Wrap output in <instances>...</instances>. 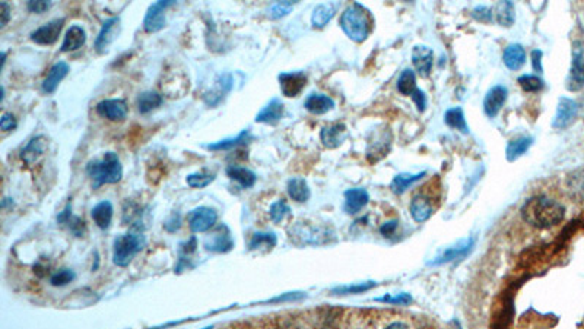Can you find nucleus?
I'll use <instances>...</instances> for the list:
<instances>
[{"instance_id":"f257e3e1","label":"nucleus","mask_w":584,"mask_h":329,"mask_svg":"<svg viewBox=\"0 0 584 329\" xmlns=\"http://www.w3.org/2000/svg\"><path fill=\"white\" fill-rule=\"evenodd\" d=\"M521 218L525 221L536 228H550L556 224H560L564 217L565 210L564 206L551 198L546 197H535L526 201L521 206Z\"/></svg>"},{"instance_id":"f03ea898","label":"nucleus","mask_w":584,"mask_h":329,"mask_svg":"<svg viewBox=\"0 0 584 329\" xmlns=\"http://www.w3.org/2000/svg\"><path fill=\"white\" fill-rule=\"evenodd\" d=\"M343 32L355 43H363L368 39L372 27V19L368 10L359 3L348 6L341 17Z\"/></svg>"},{"instance_id":"7ed1b4c3","label":"nucleus","mask_w":584,"mask_h":329,"mask_svg":"<svg viewBox=\"0 0 584 329\" xmlns=\"http://www.w3.org/2000/svg\"><path fill=\"white\" fill-rule=\"evenodd\" d=\"M86 173L92 179L94 188L103 185H114L123 177V166L117 154L107 152L99 160H92L86 166Z\"/></svg>"},{"instance_id":"20e7f679","label":"nucleus","mask_w":584,"mask_h":329,"mask_svg":"<svg viewBox=\"0 0 584 329\" xmlns=\"http://www.w3.org/2000/svg\"><path fill=\"white\" fill-rule=\"evenodd\" d=\"M146 245V239L141 233H128L119 236L113 246V262L117 266H128L134 256L138 255Z\"/></svg>"},{"instance_id":"39448f33","label":"nucleus","mask_w":584,"mask_h":329,"mask_svg":"<svg viewBox=\"0 0 584 329\" xmlns=\"http://www.w3.org/2000/svg\"><path fill=\"white\" fill-rule=\"evenodd\" d=\"M172 0H159L148 8L146 15L143 18V30L149 34H154L165 27V10L172 6Z\"/></svg>"},{"instance_id":"423d86ee","label":"nucleus","mask_w":584,"mask_h":329,"mask_svg":"<svg viewBox=\"0 0 584 329\" xmlns=\"http://www.w3.org/2000/svg\"><path fill=\"white\" fill-rule=\"evenodd\" d=\"M120 31H121V21H120L119 17L107 19L103 23V27H101V30H99L97 39H95L94 46H95L97 53H99V54L107 53L108 47L116 41Z\"/></svg>"},{"instance_id":"0eeeda50","label":"nucleus","mask_w":584,"mask_h":329,"mask_svg":"<svg viewBox=\"0 0 584 329\" xmlns=\"http://www.w3.org/2000/svg\"><path fill=\"white\" fill-rule=\"evenodd\" d=\"M218 221V214L209 206H199L189 215V226L193 233H206L214 228Z\"/></svg>"},{"instance_id":"6e6552de","label":"nucleus","mask_w":584,"mask_h":329,"mask_svg":"<svg viewBox=\"0 0 584 329\" xmlns=\"http://www.w3.org/2000/svg\"><path fill=\"white\" fill-rule=\"evenodd\" d=\"M584 87V52L580 43L574 44L573 62L567 78V88L570 91H578Z\"/></svg>"},{"instance_id":"1a4fd4ad","label":"nucleus","mask_w":584,"mask_h":329,"mask_svg":"<svg viewBox=\"0 0 584 329\" xmlns=\"http://www.w3.org/2000/svg\"><path fill=\"white\" fill-rule=\"evenodd\" d=\"M63 26H65L63 18L50 21L31 32V40L35 44H40V46H52L59 40L60 32L61 30H63Z\"/></svg>"},{"instance_id":"9d476101","label":"nucleus","mask_w":584,"mask_h":329,"mask_svg":"<svg viewBox=\"0 0 584 329\" xmlns=\"http://www.w3.org/2000/svg\"><path fill=\"white\" fill-rule=\"evenodd\" d=\"M278 81L282 94L288 99H292V97L300 95L305 88L307 75L304 72H282L278 77Z\"/></svg>"},{"instance_id":"9b49d317","label":"nucleus","mask_w":584,"mask_h":329,"mask_svg":"<svg viewBox=\"0 0 584 329\" xmlns=\"http://www.w3.org/2000/svg\"><path fill=\"white\" fill-rule=\"evenodd\" d=\"M97 113L111 121H123L128 117L129 107L124 100L120 99H108L99 101L95 107Z\"/></svg>"},{"instance_id":"f8f14e48","label":"nucleus","mask_w":584,"mask_h":329,"mask_svg":"<svg viewBox=\"0 0 584 329\" xmlns=\"http://www.w3.org/2000/svg\"><path fill=\"white\" fill-rule=\"evenodd\" d=\"M577 114H578V104L574 100L563 97V99H560V101H558L556 114L552 120V126L555 129H564L568 125L573 123Z\"/></svg>"},{"instance_id":"ddd939ff","label":"nucleus","mask_w":584,"mask_h":329,"mask_svg":"<svg viewBox=\"0 0 584 329\" xmlns=\"http://www.w3.org/2000/svg\"><path fill=\"white\" fill-rule=\"evenodd\" d=\"M205 248L210 252L227 253L234 248V240L231 237V231L227 226H219L210 237L205 241Z\"/></svg>"},{"instance_id":"4468645a","label":"nucleus","mask_w":584,"mask_h":329,"mask_svg":"<svg viewBox=\"0 0 584 329\" xmlns=\"http://www.w3.org/2000/svg\"><path fill=\"white\" fill-rule=\"evenodd\" d=\"M285 113L283 103L279 99H272L256 116L257 123H265L275 126L282 120Z\"/></svg>"},{"instance_id":"2eb2a0df","label":"nucleus","mask_w":584,"mask_h":329,"mask_svg":"<svg viewBox=\"0 0 584 329\" xmlns=\"http://www.w3.org/2000/svg\"><path fill=\"white\" fill-rule=\"evenodd\" d=\"M507 94L508 91L503 85H495L488 91L485 100H483V110H485L488 117H495L500 113V110L507 100Z\"/></svg>"},{"instance_id":"dca6fc26","label":"nucleus","mask_w":584,"mask_h":329,"mask_svg":"<svg viewBox=\"0 0 584 329\" xmlns=\"http://www.w3.org/2000/svg\"><path fill=\"white\" fill-rule=\"evenodd\" d=\"M348 137V130L343 123H333L329 126H325L320 132V139L326 148H338L343 143V141Z\"/></svg>"},{"instance_id":"f3484780","label":"nucleus","mask_w":584,"mask_h":329,"mask_svg":"<svg viewBox=\"0 0 584 329\" xmlns=\"http://www.w3.org/2000/svg\"><path fill=\"white\" fill-rule=\"evenodd\" d=\"M69 72H70V68H69V65L66 62H57V63H54L52 66V69L48 70L46 79L43 81V85H41L43 92H46V94H53L57 90L60 82L68 77Z\"/></svg>"},{"instance_id":"a211bd4d","label":"nucleus","mask_w":584,"mask_h":329,"mask_svg":"<svg viewBox=\"0 0 584 329\" xmlns=\"http://www.w3.org/2000/svg\"><path fill=\"white\" fill-rule=\"evenodd\" d=\"M46 150H47V139L41 135L35 137L27 145H25V148L21 151V160L28 166L37 164L40 158L44 155Z\"/></svg>"},{"instance_id":"6ab92c4d","label":"nucleus","mask_w":584,"mask_h":329,"mask_svg":"<svg viewBox=\"0 0 584 329\" xmlns=\"http://www.w3.org/2000/svg\"><path fill=\"white\" fill-rule=\"evenodd\" d=\"M432 60L434 54L430 47L425 46H415L412 50V62L421 77H428L432 69Z\"/></svg>"},{"instance_id":"aec40b11","label":"nucleus","mask_w":584,"mask_h":329,"mask_svg":"<svg viewBox=\"0 0 584 329\" xmlns=\"http://www.w3.org/2000/svg\"><path fill=\"white\" fill-rule=\"evenodd\" d=\"M86 43V32L81 26H72L66 34L63 43L60 46V52L63 53H69V52H74L78 50V48L83 47Z\"/></svg>"},{"instance_id":"412c9836","label":"nucleus","mask_w":584,"mask_h":329,"mask_svg":"<svg viewBox=\"0 0 584 329\" xmlns=\"http://www.w3.org/2000/svg\"><path fill=\"white\" fill-rule=\"evenodd\" d=\"M368 203V193L365 189H350L345 192V211L348 214H356Z\"/></svg>"},{"instance_id":"4be33fe9","label":"nucleus","mask_w":584,"mask_h":329,"mask_svg":"<svg viewBox=\"0 0 584 329\" xmlns=\"http://www.w3.org/2000/svg\"><path fill=\"white\" fill-rule=\"evenodd\" d=\"M231 88H232V77L230 75V73H225V75H221L217 79L215 87L212 88V91H210L206 95V99H205L206 103L209 106H217V104H219L222 101L223 97H225L231 91Z\"/></svg>"},{"instance_id":"5701e85b","label":"nucleus","mask_w":584,"mask_h":329,"mask_svg":"<svg viewBox=\"0 0 584 329\" xmlns=\"http://www.w3.org/2000/svg\"><path fill=\"white\" fill-rule=\"evenodd\" d=\"M304 107L307 108V112H310L312 114L320 116L330 112V110L334 107V101L325 94H312L307 97Z\"/></svg>"},{"instance_id":"b1692460","label":"nucleus","mask_w":584,"mask_h":329,"mask_svg":"<svg viewBox=\"0 0 584 329\" xmlns=\"http://www.w3.org/2000/svg\"><path fill=\"white\" fill-rule=\"evenodd\" d=\"M503 60H504V65L512 70H518L523 68V65L526 63V52L523 46L520 44L508 46L504 50Z\"/></svg>"},{"instance_id":"393cba45","label":"nucleus","mask_w":584,"mask_h":329,"mask_svg":"<svg viewBox=\"0 0 584 329\" xmlns=\"http://www.w3.org/2000/svg\"><path fill=\"white\" fill-rule=\"evenodd\" d=\"M113 214H114V208L108 201H101L92 208L94 223L101 230H107L111 226V221H113Z\"/></svg>"},{"instance_id":"a878e982","label":"nucleus","mask_w":584,"mask_h":329,"mask_svg":"<svg viewBox=\"0 0 584 329\" xmlns=\"http://www.w3.org/2000/svg\"><path fill=\"white\" fill-rule=\"evenodd\" d=\"M492 21L499 22L501 27H512L514 23V5L512 2H499L494 5Z\"/></svg>"},{"instance_id":"bb28decb","label":"nucleus","mask_w":584,"mask_h":329,"mask_svg":"<svg viewBox=\"0 0 584 329\" xmlns=\"http://www.w3.org/2000/svg\"><path fill=\"white\" fill-rule=\"evenodd\" d=\"M248 141H252L250 130L244 129L235 138H227V139H222V141H218V142H214V143H209V145H206V148L210 150V151H228V150H232V148H237V146H240V145L247 143Z\"/></svg>"},{"instance_id":"cd10ccee","label":"nucleus","mask_w":584,"mask_h":329,"mask_svg":"<svg viewBox=\"0 0 584 329\" xmlns=\"http://www.w3.org/2000/svg\"><path fill=\"white\" fill-rule=\"evenodd\" d=\"M411 214L415 221L424 223L431 217L432 214V203L431 201L424 197V195H416V197L411 202Z\"/></svg>"},{"instance_id":"c85d7f7f","label":"nucleus","mask_w":584,"mask_h":329,"mask_svg":"<svg viewBox=\"0 0 584 329\" xmlns=\"http://www.w3.org/2000/svg\"><path fill=\"white\" fill-rule=\"evenodd\" d=\"M227 175H228V177H231L232 180L239 181L240 185H241L244 189H250V188H253V186L256 185V181H257V176L252 172V170H248V168H245V167L235 166V164L228 166V168H227Z\"/></svg>"},{"instance_id":"c756f323","label":"nucleus","mask_w":584,"mask_h":329,"mask_svg":"<svg viewBox=\"0 0 584 329\" xmlns=\"http://www.w3.org/2000/svg\"><path fill=\"white\" fill-rule=\"evenodd\" d=\"M163 103H164L163 95L155 91H145L139 94L138 100H136V106H138V112L141 114L151 113L152 110L158 108Z\"/></svg>"},{"instance_id":"7c9ffc66","label":"nucleus","mask_w":584,"mask_h":329,"mask_svg":"<svg viewBox=\"0 0 584 329\" xmlns=\"http://www.w3.org/2000/svg\"><path fill=\"white\" fill-rule=\"evenodd\" d=\"M336 14V5L334 3H321L317 5L313 10L312 23L314 28H323L330 22V19Z\"/></svg>"},{"instance_id":"2f4dec72","label":"nucleus","mask_w":584,"mask_h":329,"mask_svg":"<svg viewBox=\"0 0 584 329\" xmlns=\"http://www.w3.org/2000/svg\"><path fill=\"white\" fill-rule=\"evenodd\" d=\"M287 190H288L290 197L294 201L300 202V203L307 202L308 198H310V188L307 185V181L304 179H301V177H294V179H291L288 181Z\"/></svg>"},{"instance_id":"473e14b6","label":"nucleus","mask_w":584,"mask_h":329,"mask_svg":"<svg viewBox=\"0 0 584 329\" xmlns=\"http://www.w3.org/2000/svg\"><path fill=\"white\" fill-rule=\"evenodd\" d=\"M276 235L275 233H254L248 241V250H272L276 246Z\"/></svg>"},{"instance_id":"72a5a7b5","label":"nucleus","mask_w":584,"mask_h":329,"mask_svg":"<svg viewBox=\"0 0 584 329\" xmlns=\"http://www.w3.org/2000/svg\"><path fill=\"white\" fill-rule=\"evenodd\" d=\"M532 142H533V138H530V137H520L517 139H513V141L508 142V145H507V158H508V160H510V161L517 160L518 157L523 155L530 148Z\"/></svg>"},{"instance_id":"f704fd0d","label":"nucleus","mask_w":584,"mask_h":329,"mask_svg":"<svg viewBox=\"0 0 584 329\" xmlns=\"http://www.w3.org/2000/svg\"><path fill=\"white\" fill-rule=\"evenodd\" d=\"M444 121L445 125H449L450 128L461 130L462 133H467V123H466L463 110L461 107H453L450 110H447L444 114Z\"/></svg>"},{"instance_id":"c9c22d12","label":"nucleus","mask_w":584,"mask_h":329,"mask_svg":"<svg viewBox=\"0 0 584 329\" xmlns=\"http://www.w3.org/2000/svg\"><path fill=\"white\" fill-rule=\"evenodd\" d=\"M397 90L401 91V94L407 97H412L419 90L416 87V77L412 69H405L402 72L399 81H397Z\"/></svg>"},{"instance_id":"e433bc0d","label":"nucleus","mask_w":584,"mask_h":329,"mask_svg":"<svg viewBox=\"0 0 584 329\" xmlns=\"http://www.w3.org/2000/svg\"><path fill=\"white\" fill-rule=\"evenodd\" d=\"M424 176H425V173H418V175L403 173V175H399V176H396L393 179L390 188L394 193H403L409 186L414 185L415 181H418L421 177H424Z\"/></svg>"},{"instance_id":"4c0bfd02","label":"nucleus","mask_w":584,"mask_h":329,"mask_svg":"<svg viewBox=\"0 0 584 329\" xmlns=\"http://www.w3.org/2000/svg\"><path fill=\"white\" fill-rule=\"evenodd\" d=\"M290 206L287 205V202H285L283 199H281V201H276V202H273L272 205H270V210H269V215H270V219L275 224H279L282 219L287 217L288 214H290Z\"/></svg>"},{"instance_id":"58836bf2","label":"nucleus","mask_w":584,"mask_h":329,"mask_svg":"<svg viewBox=\"0 0 584 329\" xmlns=\"http://www.w3.org/2000/svg\"><path fill=\"white\" fill-rule=\"evenodd\" d=\"M214 180H215V175H209V173H203V172L189 175V176H188V179H185V181H188V185H189L190 188H196V189L206 188V186H209L210 183H212Z\"/></svg>"},{"instance_id":"ea45409f","label":"nucleus","mask_w":584,"mask_h":329,"mask_svg":"<svg viewBox=\"0 0 584 329\" xmlns=\"http://www.w3.org/2000/svg\"><path fill=\"white\" fill-rule=\"evenodd\" d=\"M518 83L526 92H539L541 90H543V81L535 75L520 77Z\"/></svg>"},{"instance_id":"a19ab883","label":"nucleus","mask_w":584,"mask_h":329,"mask_svg":"<svg viewBox=\"0 0 584 329\" xmlns=\"http://www.w3.org/2000/svg\"><path fill=\"white\" fill-rule=\"evenodd\" d=\"M74 272L72 270H60L57 272H54L50 278V284L53 287H65L68 284H70L74 279Z\"/></svg>"},{"instance_id":"79ce46f5","label":"nucleus","mask_w":584,"mask_h":329,"mask_svg":"<svg viewBox=\"0 0 584 329\" xmlns=\"http://www.w3.org/2000/svg\"><path fill=\"white\" fill-rule=\"evenodd\" d=\"M372 287H376V283H361V284H355V286H346V287H339L334 288L332 292L333 295H359V292H364Z\"/></svg>"},{"instance_id":"37998d69","label":"nucleus","mask_w":584,"mask_h":329,"mask_svg":"<svg viewBox=\"0 0 584 329\" xmlns=\"http://www.w3.org/2000/svg\"><path fill=\"white\" fill-rule=\"evenodd\" d=\"M294 2H276L275 5H272L269 9V15L272 19H279L287 17L290 12L294 8Z\"/></svg>"},{"instance_id":"c03bdc74","label":"nucleus","mask_w":584,"mask_h":329,"mask_svg":"<svg viewBox=\"0 0 584 329\" xmlns=\"http://www.w3.org/2000/svg\"><path fill=\"white\" fill-rule=\"evenodd\" d=\"M469 248H470V243H466V245H463V246H459V248H454V249L447 250V252L441 256L440 261H437V263H443V262H447V261H453V259L461 258V256L466 255V252L469 250Z\"/></svg>"},{"instance_id":"a18cd8bd","label":"nucleus","mask_w":584,"mask_h":329,"mask_svg":"<svg viewBox=\"0 0 584 329\" xmlns=\"http://www.w3.org/2000/svg\"><path fill=\"white\" fill-rule=\"evenodd\" d=\"M472 17L481 22H492V9L488 6H476L472 10Z\"/></svg>"},{"instance_id":"49530a36","label":"nucleus","mask_w":584,"mask_h":329,"mask_svg":"<svg viewBox=\"0 0 584 329\" xmlns=\"http://www.w3.org/2000/svg\"><path fill=\"white\" fill-rule=\"evenodd\" d=\"M50 8H52V2H46V0H31L27 3V9L32 14H44Z\"/></svg>"},{"instance_id":"de8ad7c7","label":"nucleus","mask_w":584,"mask_h":329,"mask_svg":"<svg viewBox=\"0 0 584 329\" xmlns=\"http://www.w3.org/2000/svg\"><path fill=\"white\" fill-rule=\"evenodd\" d=\"M17 126H18V121H17L15 116L12 114V113H5L2 116V119H0V129L5 130V132L14 130Z\"/></svg>"},{"instance_id":"09e8293b","label":"nucleus","mask_w":584,"mask_h":329,"mask_svg":"<svg viewBox=\"0 0 584 329\" xmlns=\"http://www.w3.org/2000/svg\"><path fill=\"white\" fill-rule=\"evenodd\" d=\"M66 224H69V228H70V231H72V233H73L74 236L81 237V236L83 235V231H85V223L82 221L81 218H78V217H70V219H69V221H68Z\"/></svg>"},{"instance_id":"8fccbe9b","label":"nucleus","mask_w":584,"mask_h":329,"mask_svg":"<svg viewBox=\"0 0 584 329\" xmlns=\"http://www.w3.org/2000/svg\"><path fill=\"white\" fill-rule=\"evenodd\" d=\"M10 12H12V9L6 2L0 3V17H2V19H0V28L6 27V23L10 19Z\"/></svg>"},{"instance_id":"3c124183","label":"nucleus","mask_w":584,"mask_h":329,"mask_svg":"<svg viewBox=\"0 0 584 329\" xmlns=\"http://www.w3.org/2000/svg\"><path fill=\"white\" fill-rule=\"evenodd\" d=\"M532 66L533 70L541 73L542 72V52L541 50H533L532 52Z\"/></svg>"},{"instance_id":"603ef678","label":"nucleus","mask_w":584,"mask_h":329,"mask_svg":"<svg viewBox=\"0 0 584 329\" xmlns=\"http://www.w3.org/2000/svg\"><path fill=\"white\" fill-rule=\"evenodd\" d=\"M379 300H383V301H389V303H401V304H407V303H411L412 301V299H411V296H407V295H399L397 297H394V299H392V297H384V299H379Z\"/></svg>"},{"instance_id":"864d4df0","label":"nucleus","mask_w":584,"mask_h":329,"mask_svg":"<svg viewBox=\"0 0 584 329\" xmlns=\"http://www.w3.org/2000/svg\"><path fill=\"white\" fill-rule=\"evenodd\" d=\"M171 224H172V227H171V230H170L171 233H174V231L180 228L181 218H180V215H179V214H177V215H172V217H171V219H168V221L165 223V228H168Z\"/></svg>"},{"instance_id":"5fc2aeb1","label":"nucleus","mask_w":584,"mask_h":329,"mask_svg":"<svg viewBox=\"0 0 584 329\" xmlns=\"http://www.w3.org/2000/svg\"><path fill=\"white\" fill-rule=\"evenodd\" d=\"M396 227H397V223L396 221H392V223H386L384 224L383 227H381V235L383 236H386V237H389L390 235H393V231L396 230Z\"/></svg>"},{"instance_id":"6e6d98bb","label":"nucleus","mask_w":584,"mask_h":329,"mask_svg":"<svg viewBox=\"0 0 584 329\" xmlns=\"http://www.w3.org/2000/svg\"><path fill=\"white\" fill-rule=\"evenodd\" d=\"M386 329H407V326L405 323H402V322H393Z\"/></svg>"},{"instance_id":"4d7b16f0","label":"nucleus","mask_w":584,"mask_h":329,"mask_svg":"<svg viewBox=\"0 0 584 329\" xmlns=\"http://www.w3.org/2000/svg\"><path fill=\"white\" fill-rule=\"evenodd\" d=\"M5 63H6V53L2 52V63H0V69H2V70L5 68Z\"/></svg>"},{"instance_id":"13d9d810","label":"nucleus","mask_w":584,"mask_h":329,"mask_svg":"<svg viewBox=\"0 0 584 329\" xmlns=\"http://www.w3.org/2000/svg\"><path fill=\"white\" fill-rule=\"evenodd\" d=\"M3 99H5V88L2 87L0 88V101H3Z\"/></svg>"}]
</instances>
